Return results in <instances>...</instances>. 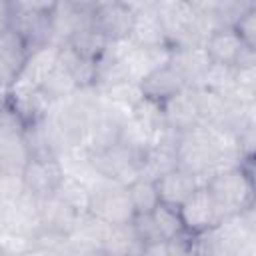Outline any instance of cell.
I'll use <instances>...</instances> for the list:
<instances>
[{
  "label": "cell",
  "instance_id": "cell-11",
  "mask_svg": "<svg viewBox=\"0 0 256 256\" xmlns=\"http://www.w3.org/2000/svg\"><path fill=\"white\" fill-rule=\"evenodd\" d=\"M170 60V46H160V48H140V46H132L128 50V54L122 58L124 70L128 80L142 84V80H146L152 72H156L158 68L166 66Z\"/></svg>",
  "mask_w": 256,
  "mask_h": 256
},
{
  "label": "cell",
  "instance_id": "cell-26",
  "mask_svg": "<svg viewBox=\"0 0 256 256\" xmlns=\"http://www.w3.org/2000/svg\"><path fill=\"white\" fill-rule=\"evenodd\" d=\"M24 184L20 176L0 174V214L12 208L24 194Z\"/></svg>",
  "mask_w": 256,
  "mask_h": 256
},
{
  "label": "cell",
  "instance_id": "cell-15",
  "mask_svg": "<svg viewBox=\"0 0 256 256\" xmlns=\"http://www.w3.org/2000/svg\"><path fill=\"white\" fill-rule=\"evenodd\" d=\"M244 48H246V44L240 40V36L234 28L216 30L204 44V50H206L210 62L230 64V66H236Z\"/></svg>",
  "mask_w": 256,
  "mask_h": 256
},
{
  "label": "cell",
  "instance_id": "cell-25",
  "mask_svg": "<svg viewBox=\"0 0 256 256\" xmlns=\"http://www.w3.org/2000/svg\"><path fill=\"white\" fill-rule=\"evenodd\" d=\"M100 94H102V98H106L108 102L122 104V106H128V108H134L140 100H144L142 86H140L138 82H132V80H124V82L112 84V86L100 90Z\"/></svg>",
  "mask_w": 256,
  "mask_h": 256
},
{
  "label": "cell",
  "instance_id": "cell-27",
  "mask_svg": "<svg viewBox=\"0 0 256 256\" xmlns=\"http://www.w3.org/2000/svg\"><path fill=\"white\" fill-rule=\"evenodd\" d=\"M130 224H132V228H134V232H136V236H138V240L142 244L154 242V240H162L150 214H136Z\"/></svg>",
  "mask_w": 256,
  "mask_h": 256
},
{
  "label": "cell",
  "instance_id": "cell-17",
  "mask_svg": "<svg viewBox=\"0 0 256 256\" xmlns=\"http://www.w3.org/2000/svg\"><path fill=\"white\" fill-rule=\"evenodd\" d=\"M176 152L160 150V148H148L146 154L140 158V178L158 182L172 170H176Z\"/></svg>",
  "mask_w": 256,
  "mask_h": 256
},
{
  "label": "cell",
  "instance_id": "cell-9",
  "mask_svg": "<svg viewBox=\"0 0 256 256\" xmlns=\"http://www.w3.org/2000/svg\"><path fill=\"white\" fill-rule=\"evenodd\" d=\"M168 66L182 78L186 88H198L210 66V58L202 46H174L170 48Z\"/></svg>",
  "mask_w": 256,
  "mask_h": 256
},
{
  "label": "cell",
  "instance_id": "cell-24",
  "mask_svg": "<svg viewBox=\"0 0 256 256\" xmlns=\"http://www.w3.org/2000/svg\"><path fill=\"white\" fill-rule=\"evenodd\" d=\"M150 216H152V220L156 224V230H158V234H160L162 240H174V238L182 236L184 226H182L178 208H172V206H166V204L160 202L152 210Z\"/></svg>",
  "mask_w": 256,
  "mask_h": 256
},
{
  "label": "cell",
  "instance_id": "cell-2",
  "mask_svg": "<svg viewBox=\"0 0 256 256\" xmlns=\"http://www.w3.org/2000/svg\"><path fill=\"white\" fill-rule=\"evenodd\" d=\"M90 162L98 174L124 188L140 178V158L124 148L120 142L104 152L90 154Z\"/></svg>",
  "mask_w": 256,
  "mask_h": 256
},
{
  "label": "cell",
  "instance_id": "cell-29",
  "mask_svg": "<svg viewBox=\"0 0 256 256\" xmlns=\"http://www.w3.org/2000/svg\"><path fill=\"white\" fill-rule=\"evenodd\" d=\"M140 256H174V248L170 240H154V242L142 244Z\"/></svg>",
  "mask_w": 256,
  "mask_h": 256
},
{
  "label": "cell",
  "instance_id": "cell-12",
  "mask_svg": "<svg viewBox=\"0 0 256 256\" xmlns=\"http://www.w3.org/2000/svg\"><path fill=\"white\" fill-rule=\"evenodd\" d=\"M154 10L160 18L168 46H176L192 20V4L184 0H160L154 2Z\"/></svg>",
  "mask_w": 256,
  "mask_h": 256
},
{
  "label": "cell",
  "instance_id": "cell-20",
  "mask_svg": "<svg viewBox=\"0 0 256 256\" xmlns=\"http://www.w3.org/2000/svg\"><path fill=\"white\" fill-rule=\"evenodd\" d=\"M30 52L32 50L28 48L26 40L14 28H6L0 34V58L16 72V76H18L20 68L24 66V62H26V58H28Z\"/></svg>",
  "mask_w": 256,
  "mask_h": 256
},
{
  "label": "cell",
  "instance_id": "cell-6",
  "mask_svg": "<svg viewBox=\"0 0 256 256\" xmlns=\"http://www.w3.org/2000/svg\"><path fill=\"white\" fill-rule=\"evenodd\" d=\"M126 4L134 14L132 30L128 36L132 40V44H136L140 48L168 46L160 18L154 10V2H126Z\"/></svg>",
  "mask_w": 256,
  "mask_h": 256
},
{
  "label": "cell",
  "instance_id": "cell-18",
  "mask_svg": "<svg viewBox=\"0 0 256 256\" xmlns=\"http://www.w3.org/2000/svg\"><path fill=\"white\" fill-rule=\"evenodd\" d=\"M108 40L94 28V24H86L82 28H78L74 32V36L70 38L68 46L84 60H90V62H96L98 56L102 54V50L106 48Z\"/></svg>",
  "mask_w": 256,
  "mask_h": 256
},
{
  "label": "cell",
  "instance_id": "cell-8",
  "mask_svg": "<svg viewBox=\"0 0 256 256\" xmlns=\"http://www.w3.org/2000/svg\"><path fill=\"white\" fill-rule=\"evenodd\" d=\"M160 108H162L166 126H170L172 130H176L180 134H186V132L194 130L198 124H202L192 88H182L180 92L162 100Z\"/></svg>",
  "mask_w": 256,
  "mask_h": 256
},
{
  "label": "cell",
  "instance_id": "cell-28",
  "mask_svg": "<svg viewBox=\"0 0 256 256\" xmlns=\"http://www.w3.org/2000/svg\"><path fill=\"white\" fill-rule=\"evenodd\" d=\"M234 30L238 32L240 40L248 48H254V44H256V8H252L250 12H246L240 18V22L234 26Z\"/></svg>",
  "mask_w": 256,
  "mask_h": 256
},
{
  "label": "cell",
  "instance_id": "cell-13",
  "mask_svg": "<svg viewBox=\"0 0 256 256\" xmlns=\"http://www.w3.org/2000/svg\"><path fill=\"white\" fill-rule=\"evenodd\" d=\"M38 216H40V230L68 236L76 228L82 214L74 212L70 206H66L56 196H48L40 200Z\"/></svg>",
  "mask_w": 256,
  "mask_h": 256
},
{
  "label": "cell",
  "instance_id": "cell-16",
  "mask_svg": "<svg viewBox=\"0 0 256 256\" xmlns=\"http://www.w3.org/2000/svg\"><path fill=\"white\" fill-rule=\"evenodd\" d=\"M142 92H144V98H150V100H156V102H162L166 98H170L172 94L180 92L184 86L182 78L166 64L162 68H158L156 72H152L146 80H142Z\"/></svg>",
  "mask_w": 256,
  "mask_h": 256
},
{
  "label": "cell",
  "instance_id": "cell-4",
  "mask_svg": "<svg viewBox=\"0 0 256 256\" xmlns=\"http://www.w3.org/2000/svg\"><path fill=\"white\" fill-rule=\"evenodd\" d=\"M56 56H58V46L44 44L40 48H34L28 54L24 66L20 68L14 84L10 86V92L14 96H18V94H26V92L38 90L42 86L46 74L56 64Z\"/></svg>",
  "mask_w": 256,
  "mask_h": 256
},
{
  "label": "cell",
  "instance_id": "cell-23",
  "mask_svg": "<svg viewBox=\"0 0 256 256\" xmlns=\"http://www.w3.org/2000/svg\"><path fill=\"white\" fill-rule=\"evenodd\" d=\"M126 190H128V196L132 200V206H134V212L136 214H152V210L160 204L158 186L152 180L138 178Z\"/></svg>",
  "mask_w": 256,
  "mask_h": 256
},
{
  "label": "cell",
  "instance_id": "cell-5",
  "mask_svg": "<svg viewBox=\"0 0 256 256\" xmlns=\"http://www.w3.org/2000/svg\"><path fill=\"white\" fill-rule=\"evenodd\" d=\"M134 14L126 2H96L92 8L94 28L108 40H126L132 30Z\"/></svg>",
  "mask_w": 256,
  "mask_h": 256
},
{
  "label": "cell",
  "instance_id": "cell-32",
  "mask_svg": "<svg viewBox=\"0 0 256 256\" xmlns=\"http://www.w3.org/2000/svg\"><path fill=\"white\" fill-rule=\"evenodd\" d=\"M0 256H2V252H0Z\"/></svg>",
  "mask_w": 256,
  "mask_h": 256
},
{
  "label": "cell",
  "instance_id": "cell-31",
  "mask_svg": "<svg viewBox=\"0 0 256 256\" xmlns=\"http://www.w3.org/2000/svg\"><path fill=\"white\" fill-rule=\"evenodd\" d=\"M174 256H190L188 252H178V254H174Z\"/></svg>",
  "mask_w": 256,
  "mask_h": 256
},
{
  "label": "cell",
  "instance_id": "cell-22",
  "mask_svg": "<svg viewBox=\"0 0 256 256\" xmlns=\"http://www.w3.org/2000/svg\"><path fill=\"white\" fill-rule=\"evenodd\" d=\"M234 84H236V68L230 66V64H218V62H210L200 86L218 94V96H224L228 98L234 90Z\"/></svg>",
  "mask_w": 256,
  "mask_h": 256
},
{
  "label": "cell",
  "instance_id": "cell-21",
  "mask_svg": "<svg viewBox=\"0 0 256 256\" xmlns=\"http://www.w3.org/2000/svg\"><path fill=\"white\" fill-rule=\"evenodd\" d=\"M40 90L44 92V96L54 102V100H62V98H68L72 92L78 90V84L72 76L70 70H66L64 66H60L58 62L52 66V70L46 74Z\"/></svg>",
  "mask_w": 256,
  "mask_h": 256
},
{
  "label": "cell",
  "instance_id": "cell-10",
  "mask_svg": "<svg viewBox=\"0 0 256 256\" xmlns=\"http://www.w3.org/2000/svg\"><path fill=\"white\" fill-rule=\"evenodd\" d=\"M20 178H22L24 190L34 198L42 200V198L54 196V190L62 178V170L56 160L30 158Z\"/></svg>",
  "mask_w": 256,
  "mask_h": 256
},
{
  "label": "cell",
  "instance_id": "cell-30",
  "mask_svg": "<svg viewBox=\"0 0 256 256\" xmlns=\"http://www.w3.org/2000/svg\"><path fill=\"white\" fill-rule=\"evenodd\" d=\"M6 90H8V88H4V86H2V84H0V98H2V94H4V92H6Z\"/></svg>",
  "mask_w": 256,
  "mask_h": 256
},
{
  "label": "cell",
  "instance_id": "cell-19",
  "mask_svg": "<svg viewBox=\"0 0 256 256\" xmlns=\"http://www.w3.org/2000/svg\"><path fill=\"white\" fill-rule=\"evenodd\" d=\"M54 196L58 200H62L66 206H70L74 212L78 214H88V206H90V190L86 188V184L78 178L72 176H64L60 178Z\"/></svg>",
  "mask_w": 256,
  "mask_h": 256
},
{
  "label": "cell",
  "instance_id": "cell-14",
  "mask_svg": "<svg viewBox=\"0 0 256 256\" xmlns=\"http://www.w3.org/2000/svg\"><path fill=\"white\" fill-rule=\"evenodd\" d=\"M158 186V196L160 202L172 208H178L180 204H184L200 186H204L194 174H188L180 168L172 170L170 174H166L164 178H160L156 182Z\"/></svg>",
  "mask_w": 256,
  "mask_h": 256
},
{
  "label": "cell",
  "instance_id": "cell-3",
  "mask_svg": "<svg viewBox=\"0 0 256 256\" xmlns=\"http://www.w3.org/2000/svg\"><path fill=\"white\" fill-rule=\"evenodd\" d=\"M88 214L100 218L110 226L130 224L136 216L128 190L120 184H110L90 196Z\"/></svg>",
  "mask_w": 256,
  "mask_h": 256
},
{
  "label": "cell",
  "instance_id": "cell-1",
  "mask_svg": "<svg viewBox=\"0 0 256 256\" xmlns=\"http://www.w3.org/2000/svg\"><path fill=\"white\" fill-rule=\"evenodd\" d=\"M204 186L214 200L220 220L250 208L252 184H250L248 174L242 170V166L214 174Z\"/></svg>",
  "mask_w": 256,
  "mask_h": 256
},
{
  "label": "cell",
  "instance_id": "cell-7",
  "mask_svg": "<svg viewBox=\"0 0 256 256\" xmlns=\"http://www.w3.org/2000/svg\"><path fill=\"white\" fill-rule=\"evenodd\" d=\"M178 214H180L184 230L194 232V234L206 232L208 228H212L214 224L220 222L218 210H216L214 200H212L210 192L206 190V186H200L184 204H180Z\"/></svg>",
  "mask_w": 256,
  "mask_h": 256
}]
</instances>
